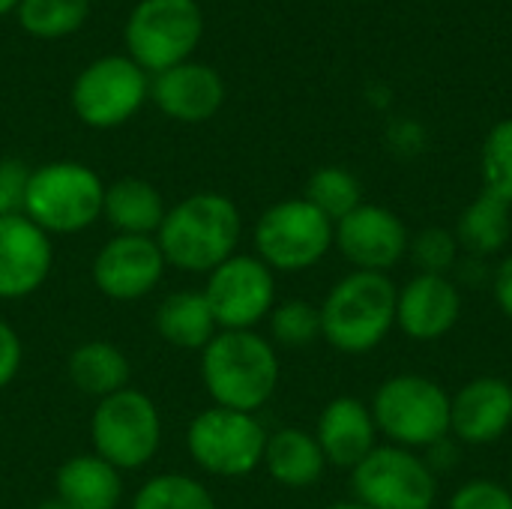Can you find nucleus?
<instances>
[{"mask_svg": "<svg viewBox=\"0 0 512 509\" xmlns=\"http://www.w3.org/2000/svg\"><path fill=\"white\" fill-rule=\"evenodd\" d=\"M243 237L240 207L222 192H195L168 207L156 243L168 267L183 273H213L237 255Z\"/></svg>", "mask_w": 512, "mask_h": 509, "instance_id": "obj_1", "label": "nucleus"}, {"mask_svg": "<svg viewBox=\"0 0 512 509\" xmlns=\"http://www.w3.org/2000/svg\"><path fill=\"white\" fill-rule=\"evenodd\" d=\"M201 384L213 405L258 414L279 387V354L255 330H219L201 351Z\"/></svg>", "mask_w": 512, "mask_h": 509, "instance_id": "obj_2", "label": "nucleus"}, {"mask_svg": "<svg viewBox=\"0 0 512 509\" xmlns=\"http://www.w3.org/2000/svg\"><path fill=\"white\" fill-rule=\"evenodd\" d=\"M399 288L387 273L351 270L324 297L321 339L342 354L375 351L396 327Z\"/></svg>", "mask_w": 512, "mask_h": 509, "instance_id": "obj_3", "label": "nucleus"}, {"mask_svg": "<svg viewBox=\"0 0 512 509\" xmlns=\"http://www.w3.org/2000/svg\"><path fill=\"white\" fill-rule=\"evenodd\" d=\"M369 408L378 435L393 447L417 453L450 438V393L426 375L405 372L387 378Z\"/></svg>", "mask_w": 512, "mask_h": 509, "instance_id": "obj_4", "label": "nucleus"}, {"mask_svg": "<svg viewBox=\"0 0 512 509\" xmlns=\"http://www.w3.org/2000/svg\"><path fill=\"white\" fill-rule=\"evenodd\" d=\"M105 183L81 162H48L30 171L24 216L48 237L81 234L102 219Z\"/></svg>", "mask_w": 512, "mask_h": 509, "instance_id": "obj_5", "label": "nucleus"}, {"mask_svg": "<svg viewBox=\"0 0 512 509\" xmlns=\"http://www.w3.org/2000/svg\"><path fill=\"white\" fill-rule=\"evenodd\" d=\"M252 240L273 273H306L333 249V222L306 198H285L258 216Z\"/></svg>", "mask_w": 512, "mask_h": 509, "instance_id": "obj_6", "label": "nucleus"}, {"mask_svg": "<svg viewBox=\"0 0 512 509\" xmlns=\"http://www.w3.org/2000/svg\"><path fill=\"white\" fill-rule=\"evenodd\" d=\"M90 441L93 453L120 474L150 465L162 444V417L156 402L135 387L99 399L90 417Z\"/></svg>", "mask_w": 512, "mask_h": 509, "instance_id": "obj_7", "label": "nucleus"}, {"mask_svg": "<svg viewBox=\"0 0 512 509\" xmlns=\"http://www.w3.org/2000/svg\"><path fill=\"white\" fill-rule=\"evenodd\" d=\"M267 435L255 414L210 405L189 423L186 450L204 474L240 480L264 465Z\"/></svg>", "mask_w": 512, "mask_h": 509, "instance_id": "obj_8", "label": "nucleus"}, {"mask_svg": "<svg viewBox=\"0 0 512 509\" xmlns=\"http://www.w3.org/2000/svg\"><path fill=\"white\" fill-rule=\"evenodd\" d=\"M204 33L195 0H141L126 21V48L144 72H165L192 57Z\"/></svg>", "mask_w": 512, "mask_h": 509, "instance_id": "obj_9", "label": "nucleus"}, {"mask_svg": "<svg viewBox=\"0 0 512 509\" xmlns=\"http://www.w3.org/2000/svg\"><path fill=\"white\" fill-rule=\"evenodd\" d=\"M354 498L372 509H432L438 477L429 462L405 447L378 444L354 471Z\"/></svg>", "mask_w": 512, "mask_h": 509, "instance_id": "obj_10", "label": "nucleus"}, {"mask_svg": "<svg viewBox=\"0 0 512 509\" xmlns=\"http://www.w3.org/2000/svg\"><path fill=\"white\" fill-rule=\"evenodd\" d=\"M150 96L147 72L120 54L93 60L72 84V111L93 129H114L135 117Z\"/></svg>", "mask_w": 512, "mask_h": 509, "instance_id": "obj_11", "label": "nucleus"}, {"mask_svg": "<svg viewBox=\"0 0 512 509\" xmlns=\"http://www.w3.org/2000/svg\"><path fill=\"white\" fill-rule=\"evenodd\" d=\"M219 330H255L276 306V273L258 255H231L201 288Z\"/></svg>", "mask_w": 512, "mask_h": 509, "instance_id": "obj_12", "label": "nucleus"}, {"mask_svg": "<svg viewBox=\"0 0 512 509\" xmlns=\"http://www.w3.org/2000/svg\"><path fill=\"white\" fill-rule=\"evenodd\" d=\"M408 240L405 222L381 204H360L333 225V246L363 273H390L408 258Z\"/></svg>", "mask_w": 512, "mask_h": 509, "instance_id": "obj_13", "label": "nucleus"}, {"mask_svg": "<svg viewBox=\"0 0 512 509\" xmlns=\"http://www.w3.org/2000/svg\"><path fill=\"white\" fill-rule=\"evenodd\" d=\"M165 255L156 237L114 234L93 258V282L114 303L144 300L165 276Z\"/></svg>", "mask_w": 512, "mask_h": 509, "instance_id": "obj_14", "label": "nucleus"}, {"mask_svg": "<svg viewBox=\"0 0 512 509\" xmlns=\"http://www.w3.org/2000/svg\"><path fill=\"white\" fill-rule=\"evenodd\" d=\"M51 237L24 213L0 216V300L15 303L36 294L51 276Z\"/></svg>", "mask_w": 512, "mask_h": 509, "instance_id": "obj_15", "label": "nucleus"}, {"mask_svg": "<svg viewBox=\"0 0 512 509\" xmlns=\"http://www.w3.org/2000/svg\"><path fill=\"white\" fill-rule=\"evenodd\" d=\"M462 315V291L450 276L417 273L399 288L396 327L414 342L444 339Z\"/></svg>", "mask_w": 512, "mask_h": 509, "instance_id": "obj_16", "label": "nucleus"}, {"mask_svg": "<svg viewBox=\"0 0 512 509\" xmlns=\"http://www.w3.org/2000/svg\"><path fill=\"white\" fill-rule=\"evenodd\" d=\"M512 426L510 381L483 375L468 381L450 396V435L468 447H486L501 441Z\"/></svg>", "mask_w": 512, "mask_h": 509, "instance_id": "obj_17", "label": "nucleus"}, {"mask_svg": "<svg viewBox=\"0 0 512 509\" xmlns=\"http://www.w3.org/2000/svg\"><path fill=\"white\" fill-rule=\"evenodd\" d=\"M150 96L156 108L180 123H204L216 117L225 102V81L207 63H180L150 81Z\"/></svg>", "mask_w": 512, "mask_h": 509, "instance_id": "obj_18", "label": "nucleus"}, {"mask_svg": "<svg viewBox=\"0 0 512 509\" xmlns=\"http://www.w3.org/2000/svg\"><path fill=\"white\" fill-rule=\"evenodd\" d=\"M315 438L324 450L327 465L354 471L375 447H378V426L372 408L357 396H339L324 405Z\"/></svg>", "mask_w": 512, "mask_h": 509, "instance_id": "obj_19", "label": "nucleus"}, {"mask_svg": "<svg viewBox=\"0 0 512 509\" xmlns=\"http://www.w3.org/2000/svg\"><path fill=\"white\" fill-rule=\"evenodd\" d=\"M54 498L75 509H117L123 498V474L96 453L66 459L54 477Z\"/></svg>", "mask_w": 512, "mask_h": 509, "instance_id": "obj_20", "label": "nucleus"}, {"mask_svg": "<svg viewBox=\"0 0 512 509\" xmlns=\"http://www.w3.org/2000/svg\"><path fill=\"white\" fill-rule=\"evenodd\" d=\"M264 468L285 489H309L324 477L327 459L315 432L285 426L267 435Z\"/></svg>", "mask_w": 512, "mask_h": 509, "instance_id": "obj_21", "label": "nucleus"}, {"mask_svg": "<svg viewBox=\"0 0 512 509\" xmlns=\"http://www.w3.org/2000/svg\"><path fill=\"white\" fill-rule=\"evenodd\" d=\"M168 207L162 192L141 177H120L105 186L102 219L114 228V234L129 237H156Z\"/></svg>", "mask_w": 512, "mask_h": 509, "instance_id": "obj_22", "label": "nucleus"}, {"mask_svg": "<svg viewBox=\"0 0 512 509\" xmlns=\"http://www.w3.org/2000/svg\"><path fill=\"white\" fill-rule=\"evenodd\" d=\"M66 375L78 393L99 402L129 387L132 366H129V357L114 342L87 339L78 348H72L66 360Z\"/></svg>", "mask_w": 512, "mask_h": 509, "instance_id": "obj_23", "label": "nucleus"}, {"mask_svg": "<svg viewBox=\"0 0 512 509\" xmlns=\"http://www.w3.org/2000/svg\"><path fill=\"white\" fill-rule=\"evenodd\" d=\"M156 333L180 351H204L219 333L204 291H174L156 309Z\"/></svg>", "mask_w": 512, "mask_h": 509, "instance_id": "obj_24", "label": "nucleus"}, {"mask_svg": "<svg viewBox=\"0 0 512 509\" xmlns=\"http://www.w3.org/2000/svg\"><path fill=\"white\" fill-rule=\"evenodd\" d=\"M453 234L459 240V249L471 258H492L504 252L512 237V204L498 195L480 192L462 210Z\"/></svg>", "mask_w": 512, "mask_h": 509, "instance_id": "obj_25", "label": "nucleus"}, {"mask_svg": "<svg viewBox=\"0 0 512 509\" xmlns=\"http://www.w3.org/2000/svg\"><path fill=\"white\" fill-rule=\"evenodd\" d=\"M303 198L336 225L339 219H345L348 213H354L363 204V186L348 168L327 165L309 177Z\"/></svg>", "mask_w": 512, "mask_h": 509, "instance_id": "obj_26", "label": "nucleus"}, {"mask_svg": "<svg viewBox=\"0 0 512 509\" xmlns=\"http://www.w3.org/2000/svg\"><path fill=\"white\" fill-rule=\"evenodd\" d=\"M129 509H219L204 483L189 474H156L132 498Z\"/></svg>", "mask_w": 512, "mask_h": 509, "instance_id": "obj_27", "label": "nucleus"}, {"mask_svg": "<svg viewBox=\"0 0 512 509\" xmlns=\"http://www.w3.org/2000/svg\"><path fill=\"white\" fill-rule=\"evenodd\" d=\"M15 12L30 36L63 39L87 21L90 0H21Z\"/></svg>", "mask_w": 512, "mask_h": 509, "instance_id": "obj_28", "label": "nucleus"}, {"mask_svg": "<svg viewBox=\"0 0 512 509\" xmlns=\"http://www.w3.org/2000/svg\"><path fill=\"white\" fill-rule=\"evenodd\" d=\"M270 342L282 348H309L321 339V309L309 300L276 303L270 318Z\"/></svg>", "mask_w": 512, "mask_h": 509, "instance_id": "obj_29", "label": "nucleus"}, {"mask_svg": "<svg viewBox=\"0 0 512 509\" xmlns=\"http://www.w3.org/2000/svg\"><path fill=\"white\" fill-rule=\"evenodd\" d=\"M408 258L417 267V273L426 276H450V270L459 267L462 249L459 240L450 228H423L417 234H411L408 240Z\"/></svg>", "mask_w": 512, "mask_h": 509, "instance_id": "obj_30", "label": "nucleus"}, {"mask_svg": "<svg viewBox=\"0 0 512 509\" xmlns=\"http://www.w3.org/2000/svg\"><path fill=\"white\" fill-rule=\"evenodd\" d=\"M483 192L498 195L512 204V117L489 129L480 153Z\"/></svg>", "mask_w": 512, "mask_h": 509, "instance_id": "obj_31", "label": "nucleus"}, {"mask_svg": "<svg viewBox=\"0 0 512 509\" xmlns=\"http://www.w3.org/2000/svg\"><path fill=\"white\" fill-rule=\"evenodd\" d=\"M447 509H512V489L504 483L477 477L453 492Z\"/></svg>", "mask_w": 512, "mask_h": 509, "instance_id": "obj_32", "label": "nucleus"}, {"mask_svg": "<svg viewBox=\"0 0 512 509\" xmlns=\"http://www.w3.org/2000/svg\"><path fill=\"white\" fill-rule=\"evenodd\" d=\"M30 168L18 159H0V216L24 213Z\"/></svg>", "mask_w": 512, "mask_h": 509, "instance_id": "obj_33", "label": "nucleus"}, {"mask_svg": "<svg viewBox=\"0 0 512 509\" xmlns=\"http://www.w3.org/2000/svg\"><path fill=\"white\" fill-rule=\"evenodd\" d=\"M24 366V342L12 324L0 321V390H6Z\"/></svg>", "mask_w": 512, "mask_h": 509, "instance_id": "obj_34", "label": "nucleus"}, {"mask_svg": "<svg viewBox=\"0 0 512 509\" xmlns=\"http://www.w3.org/2000/svg\"><path fill=\"white\" fill-rule=\"evenodd\" d=\"M492 294H495L498 309L504 312V318L512 324V255H507V258L495 267V276H492Z\"/></svg>", "mask_w": 512, "mask_h": 509, "instance_id": "obj_35", "label": "nucleus"}, {"mask_svg": "<svg viewBox=\"0 0 512 509\" xmlns=\"http://www.w3.org/2000/svg\"><path fill=\"white\" fill-rule=\"evenodd\" d=\"M327 509H372V507H366V504H360V501L354 498V501H336V504H330Z\"/></svg>", "mask_w": 512, "mask_h": 509, "instance_id": "obj_36", "label": "nucleus"}, {"mask_svg": "<svg viewBox=\"0 0 512 509\" xmlns=\"http://www.w3.org/2000/svg\"><path fill=\"white\" fill-rule=\"evenodd\" d=\"M39 509H75V507H69V504H63L60 498H51V501H45V504H39Z\"/></svg>", "mask_w": 512, "mask_h": 509, "instance_id": "obj_37", "label": "nucleus"}, {"mask_svg": "<svg viewBox=\"0 0 512 509\" xmlns=\"http://www.w3.org/2000/svg\"><path fill=\"white\" fill-rule=\"evenodd\" d=\"M18 3H21V0H0V15H6V12L18 9Z\"/></svg>", "mask_w": 512, "mask_h": 509, "instance_id": "obj_38", "label": "nucleus"}, {"mask_svg": "<svg viewBox=\"0 0 512 509\" xmlns=\"http://www.w3.org/2000/svg\"><path fill=\"white\" fill-rule=\"evenodd\" d=\"M510 489H512V471H510Z\"/></svg>", "mask_w": 512, "mask_h": 509, "instance_id": "obj_39", "label": "nucleus"}]
</instances>
